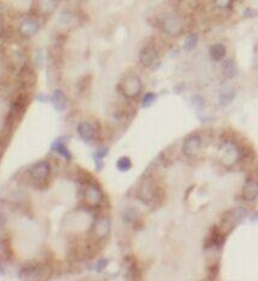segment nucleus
<instances>
[{
    "instance_id": "obj_25",
    "label": "nucleus",
    "mask_w": 258,
    "mask_h": 281,
    "mask_svg": "<svg viewBox=\"0 0 258 281\" xmlns=\"http://www.w3.org/2000/svg\"><path fill=\"white\" fill-rule=\"evenodd\" d=\"M131 168H132V163L130 158L121 157L118 161H116V169H118L120 172H127Z\"/></svg>"
},
{
    "instance_id": "obj_15",
    "label": "nucleus",
    "mask_w": 258,
    "mask_h": 281,
    "mask_svg": "<svg viewBox=\"0 0 258 281\" xmlns=\"http://www.w3.org/2000/svg\"><path fill=\"white\" fill-rule=\"evenodd\" d=\"M52 106L56 109L57 112H63L66 111L67 105H68V100H67V96L64 95V92L62 90H55L50 98Z\"/></svg>"
},
{
    "instance_id": "obj_5",
    "label": "nucleus",
    "mask_w": 258,
    "mask_h": 281,
    "mask_svg": "<svg viewBox=\"0 0 258 281\" xmlns=\"http://www.w3.org/2000/svg\"><path fill=\"white\" fill-rule=\"evenodd\" d=\"M85 204L88 207H97L102 202L103 193L100 187L95 183H88L85 187L84 193H83Z\"/></svg>"
},
{
    "instance_id": "obj_33",
    "label": "nucleus",
    "mask_w": 258,
    "mask_h": 281,
    "mask_svg": "<svg viewBox=\"0 0 258 281\" xmlns=\"http://www.w3.org/2000/svg\"><path fill=\"white\" fill-rule=\"evenodd\" d=\"M108 263H109V261L107 258L100 259V261H98V263H97V268H96V270H97L98 273H101L102 270L106 269V267L108 265Z\"/></svg>"
},
{
    "instance_id": "obj_30",
    "label": "nucleus",
    "mask_w": 258,
    "mask_h": 281,
    "mask_svg": "<svg viewBox=\"0 0 258 281\" xmlns=\"http://www.w3.org/2000/svg\"><path fill=\"white\" fill-rule=\"evenodd\" d=\"M192 105L199 111V109H201L204 107V101H202V98L200 96H194L192 98Z\"/></svg>"
},
{
    "instance_id": "obj_7",
    "label": "nucleus",
    "mask_w": 258,
    "mask_h": 281,
    "mask_svg": "<svg viewBox=\"0 0 258 281\" xmlns=\"http://www.w3.org/2000/svg\"><path fill=\"white\" fill-rule=\"evenodd\" d=\"M39 29H40V25H39V22L35 20V18L32 17L23 18L17 28L18 34L25 39L33 38V36L39 32Z\"/></svg>"
},
{
    "instance_id": "obj_19",
    "label": "nucleus",
    "mask_w": 258,
    "mask_h": 281,
    "mask_svg": "<svg viewBox=\"0 0 258 281\" xmlns=\"http://www.w3.org/2000/svg\"><path fill=\"white\" fill-rule=\"evenodd\" d=\"M52 150L56 152L57 154L61 155L62 158L66 159V160L69 161L70 159H72V154H70L69 149L67 148L66 143H64V140L62 139L56 140L54 143H52Z\"/></svg>"
},
{
    "instance_id": "obj_13",
    "label": "nucleus",
    "mask_w": 258,
    "mask_h": 281,
    "mask_svg": "<svg viewBox=\"0 0 258 281\" xmlns=\"http://www.w3.org/2000/svg\"><path fill=\"white\" fill-rule=\"evenodd\" d=\"M43 274V267L40 264H26L18 273L21 279H38L39 275Z\"/></svg>"
},
{
    "instance_id": "obj_17",
    "label": "nucleus",
    "mask_w": 258,
    "mask_h": 281,
    "mask_svg": "<svg viewBox=\"0 0 258 281\" xmlns=\"http://www.w3.org/2000/svg\"><path fill=\"white\" fill-rule=\"evenodd\" d=\"M78 134H79V136L83 140L88 142V140L95 139L96 130L93 127V125L88 123V121H82V123L78 125Z\"/></svg>"
},
{
    "instance_id": "obj_10",
    "label": "nucleus",
    "mask_w": 258,
    "mask_h": 281,
    "mask_svg": "<svg viewBox=\"0 0 258 281\" xmlns=\"http://www.w3.org/2000/svg\"><path fill=\"white\" fill-rule=\"evenodd\" d=\"M241 197L245 201H254L258 197V181L255 178H247L241 191Z\"/></svg>"
},
{
    "instance_id": "obj_34",
    "label": "nucleus",
    "mask_w": 258,
    "mask_h": 281,
    "mask_svg": "<svg viewBox=\"0 0 258 281\" xmlns=\"http://www.w3.org/2000/svg\"><path fill=\"white\" fill-rule=\"evenodd\" d=\"M244 16L245 17H256L257 16V11L254 9H246L244 11Z\"/></svg>"
},
{
    "instance_id": "obj_37",
    "label": "nucleus",
    "mask_w": 258,
    "mask_h": 281,
    "mask_svg": "<svg viewBox=\"0 0 258 281\" xmlns=\"http://www.w3.org/2000/svg\"><path fill=\"white\" fill-rule=\"evenodd\" d=\"M0 273L2 274V267H1V261H0Z\"/></svg>"
},
{
    "instance_id": "obj_11",
    "label": "nucleus",
    "mask_w": 258,
    "mask_h": 281,
    "mask_svg": "<svg viewBox=\"0 0 258 281\" xmlns=\"http://www.w3.org/2000/svg\"><path fill=\"white\" fill-rule=\"evenodd\" d=\"M140 62L142 66L148 67H154L155 63H158V53L154 48L152 46H145L141 50L140 53Z\"/></svg>"
},
{
    "instance_id": "obj_14",
    "label": "nucleus",
    "mask_w": 258,
    "mask_h": 281,
    "mask_svg": "<svg viewBox=\"0 0 258 281\" xmlns=\"http://www.w3.org/2000/svg\"><path fill=\"white\" fill-rule=\"evenodd\" d=\"M163 29L171 35H177L181 32V25L178 18L173 15H169L163 21Z\"/></svg>"
},
{
    "instance_id": "obj_1",
    "label": "nucleus",
    "mask_w": 258,
    "mask_h": 281,
    "mask_svg": "<svg viewBox=\"0 0 258 281\" xmlns=\"http://www.w3.org/2000/svg\"><path fill=\"white\" fill-rule=\"evenodd\" d=\"M29 103L30 98L27 93H18L16 97L12 100L11 106H10L9 109V114H7L6 120H5V132H7L10 135V132L14 131L20 125L21 120H22L26 112H27Z\"/></svg>"
},
{
    "instance_id": "obj_29",
    "label": "nucleus",
    "mask_w": 258,
    "mask_h": 281,
    "mask_svg": "<svg viewBox=\"0 0 258 281\" xmlns=\"http://www.w3.org/2000/svg\"><path fill=\"white\" fill-rule=\"evenodd\" d=\"M218 273H220V268L217 265H213V267H210L207 270V275L208 279H216L218 277Z\"/></svg>"
},
{
    "instance_id": "obj_32",
    "label": "nucleus",
    "mask_w": 258,
    "mask_h": 281,
    "mask_svg": "<svg viewBox=\"0 0 258 281\" xmlns=\"http://www.w3.org/2000/svg\"><path fill=\"white\" fill-rule=\"evenodd\" d=\"M107 154H108V148H101V149H98L97 152L93 154V158L104 159L107 157Z\"/></svg>"
},
{
    "instance_id": "obj_22",
    "label": "nucleus",
    "mask_w": 258,
    "mask_h": 281,
    "mask_svg": "<svg viewBox=\"0 0 258 281\" xmlns=\"http://www.w3.org/2000/svg\"><path fill=\"white\" fill-rule=\"evenodd\" d=\"M223 153H224L223 161H226L227 164L234 163V161L238 159V155H239V152L236 150V148L230 144L226 145V149H223Z\"/></svg>"
},
{
    "instance_id": "obj_23",
    "label": "nucleus",
    "mask_w": 258,
    "mask_h": 281,
    "mask_svg": "<svg viewBox=\"0 0 258 281\" xmlns=\"http://www.w3.org/2000/svg\"><path fill=\"white\" fill-rule=\"evenodd\" d=\"M122 221H124V223H126V225H134L138 221V213L136 212V210L132 209V207H127V209L122 212Z\"/></svg>"
},
{
    "instance_id": "obj_35",
    "label": "nucleus",
    "mask_w": 258,
    "mask_h": 281,
    "mask_svg": "<svg viewBox=\"0 0 258 281\" xmlns=\"http://www.w3.org/2000/svg\"><path fill=\"white\" fill-rule=\"evenodd\" d=\"M2 30H4V25H2V20L0 18V35L2 34Z\"/></svg>"
},
{
    "instance_id": "obj_20",
    "label": "nucleus",
    "mask_w": 258,
    "mask_h": 281,
    "mask_svg": "<svg viewBox=\"0 0 258 281\" xmlns=\"http://www.w3.org/2000/svg\"><path fill=\"white\" fill-rule=\"evenodd\" d=\"M222 73L224 77L231 79L238 74V67H236L235 62L233 59H226L222 63Z\"/></svg>"
},
{
    "instance_id": "obj_36",
    "label": "nucleus",
    "mask_w": 258,
    "mask_h": 281,
    "mask_svg": "<svg viewBox=\"0 0 258 281\" xmlns=\"http://www.w3.org/2000/svg\"><path fill=\"white\" fill-rule=\"evenodd\" d=\"M251 221H252V222H255V221H258V212H256L254 216H252Z\"/></svg>"
},
{
    "instance_id": "obj_2",
    "label": "nucleus",
    "mask_w": 258,
    "mask_h": 281,
    "mask_svg": "<svg viewBox=\"0 0 258 281\" xmlns=\"http://www.w3.org/2000/svg\"><path fill=\"white\" fill-rule=\"evenodd\" d=\"M119 90L124 97L131 100V98L137 97L142 91V82L137 75H127L119 84Z\"/></svg>"
},
{
    "instance_id": "obj_8",
    "label": "nucleus",
    "mask_w": 258,
    "mask_h": 281,
    "mask_svg": "<svg viewBox=\"0 0 258 281\" xmlns=\"http://www.w3.org/2000/svg\"><path fill=\"white\" fill-rule=\"evenodd\" d=\"M112 223L108 217H98L92 225V235L97 240H103L111 233Z\"/></svg>"
},
{
    "instance_id": "obj_18",
    "label": "nucleus",
    "mask_w": 258,
    "mask_h": 281,
    "mask_svg": "<svg viewBox=\"0 0 258 281\" xmlns=\"http://www.w3.org/2000/svg\"><path fill=\"white\" fill-rule=\"evenodd\" d=\"M226 54H227L226 46L221 43L213 44V45H211L210 49H208V55H210L211 58L216 62L222 61L224 57H226Z\"/></svg>"
},
{
    "instance_id": "obj_12",
    "label": "nucleus",
    "mask_w": 258,
    "mask_h": 281,
    "mask_svg": "<svg viewBox=\"0 0 258 281\" xmlns=\"http://www.w3.org/2000/svg\"><path fill=\"white\" fill-rule=\"evenodd\" d=\"M246 216L247 211L245 210L244 207H236V209H233L229 211V212H227V217L224 218L223 222L233 228L235 227L236 225H239Z\"/></svg>"
},
{
    "instance_id": "obj_21",
    "label": "nucleus",
    "mask_w": 258,
    "mask_h": 281,
    "mask_svg": "<svg viewBox=\"0 0 258 281\" xmlns=\"http://www.w3.org/2000/svg\"><path fill=\"white\" fill-rule=\"evenodd\" d=\"M153 197H154V191H153L152 184H150L149 182H143V184L141 186L140 189L141 200H143L144 202H149Z\"/></svg>"
},
{
    "instance_id": "obj_26",
    "label": "nucleus",
    "mask_w": 258,
    "mask_h": 281,
    "mask_svg": "<svg viewBox=\"0 0 258 281\" xmlns=\"http://www.w3.org/2000/svg\"><path fill=\"white\" fill-rule=\"evenodd\" d=\"M210 241H211V244L215 246H221L224 243L223 235L221 234V231L218 230V229H212L211 235H210Z\"/></svg>"
},
{
    "instance_id": "obj_27",
    "label": "nucleus",
    "mask_w": 258,
    "mask_h": 281,
    "mask_svg": "<svg viewBox=\"0 0 258 281\" xmlns=\"http://www.w3.org/2000/svg\"><path fill=\"white\" fill-rule=\"evenodd\" d=\"M156 101V95L154 92H147L142 98V102H141V107L142 108H148V107L154 105Z\"/></svg>"
},
{
    "instance_id": "obj_9",
    "label": "nucleus",
    "mask_w": 258,
    "mask_h": 281,
    "mask_svg": "<svg viewBox=\"0 0 258 281\" xmlns=\"http://www.w3.org/2000/svg\"><path fill=\"white\" fill-rule=\"evenodd\" d=\"M201 149V139L197 135H192V136L187 137L184 140L183 145H182V153L186 157H193L197 155Z\"/></svg>"
},
{
    "instance_id": "obj_28",
    "label": "nucleus",
    "mask_w": 258,
    "mask_h": 281,
    "mask_svg": "<svg viewBox=\"0 0 258 281\" xmlns=\"http://www.w3.org/2000/svg\"><path fill=\"white\" fill-rule=\"evenodd\" d=\"M7 143H9V134L4 131V134L0 135V163H1V159L4 157L5 150H6Z\"/></svg>"
},
{
    "instance_id": "obj_3",
    "label": "nucleus",
    "mask_w": 258,
    "mask_h": 281,
    "mask_svg": "<svg viewBox=\"0 0 258 281\" xmlns=\"http://www.w3.org/2000/svg\"><path fill=\"white\" fill-rule=\"evenodd\" d=\"M50 164L46 160H41L29 169V177L36 187H44L50 176Z\"/></svg>"
},
{
    "instance_id": "obj_16",
    "label": "nucleus",
    "mask_w": 258,
    "mask_h": 281,
    "mask_svg": "<svg viewBox=\"0 0 258 281\" xmlns=\"http://www.w3.org/2000/svg\"><path fill=\"white\" fill-rule=\"evenodd\" d=\"M236 97V90L230 85H224L221 88L220 96H218V101H220L221 106H228L235 100Z\"/></svg>"
},
{
    "instance_id": "obj_38",
    "label": "nucleus",
    "mask_w": 258,
    "mask_h": 281,
    "mask_svg": "<svg viewBox=\"0 0 258 281\" xmlns=\"http://www.w3.org/2000/svg\"><path fill=\"white\" fill-rule=\"evenodd\" d=\"M257 74H258V68H257Z\"/></svg>"
},
{
    "instance_id": "obj_24",
    "label": "nucleus",
    "mask_w": 258,
    "mask_h": 281,
    "mask_svg": "<svg viewBox=\"0 0 258 281\" xmlns=\"http://www.w3.org/2000/svg\"><path fill=\"white\" fill-rule=\"evenodd\" d=\"M199 38H198L197 34L192 33V34L187 35L186 39H184V43H183V49L186 51H192L197 48V44Z\"/></svg>"
},
{
    "instance_id": "obj_31",
    "label": "nucleus",
    "mask_w": 258,
    "mask_h": 281,
    "mask_svg": "<svg viewBox=\"0 0 258 281\" xmlns=\"http://www.w3.org/2000/svg\"><path fill=\"white\" fill-rule=\"evenodd\" d=\"M213 1H215L216 6L220 7V9H227V7L230 6L233 0H213Z\"/></svg>"
},
{
    "instance_id": "obj_6",
    "label": "nucleus",
    "mask_w": 258,
    "mask_h": 281,
    "mask_svg": "<svg viewBox=\"0 0 258 281\" xmlns=\"http://www.w3.org/2000/svg\"><path fill=\"white\" fill-rule=\"evenodd\" d=\"M57 5H58L57 0H33L32 10L36 16L48 17L56 11Z\"/></svg>"
},
{
    "instance_id": "obj_4",
    "label": "nucleus",
    "mask_w": 258,
    "mask_h": 281,
    "mask_svg": "<svg viewBox=\"0 0 258 281\" xmlns=\"http://www.w3.org/2000/svg\"><path fill=\"white\" fill-rule=\"evenodd\" d=\"M18 86H21L23 90H30L35 86L36 84V73L33 67L26 63L20 70L17 75Z\"/></svg>"
}]
</instances>
